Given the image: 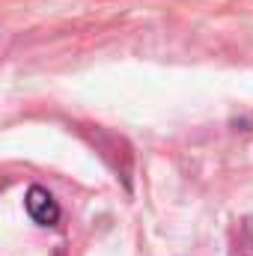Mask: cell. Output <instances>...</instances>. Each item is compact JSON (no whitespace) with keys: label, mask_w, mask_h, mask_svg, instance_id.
I'll list each match as a JSON object with an SVG mask.
<instances>
[{"label":"cell","mask_w":253,"mask_h":256,"mask_svg":"<svg viewBox=\"0 0 253 256\" xmlns=\"http://www.w3.org/2000/svg\"><path fill=\"white\" fill-rule=\"evenodd\" d=\"M27 214L36 224H42V226H54L60 220V206L54 202V196L45 191V188L36 185V188L27 191Z\"/></svg>","instance_id":"cell-1"}]
</instances>
